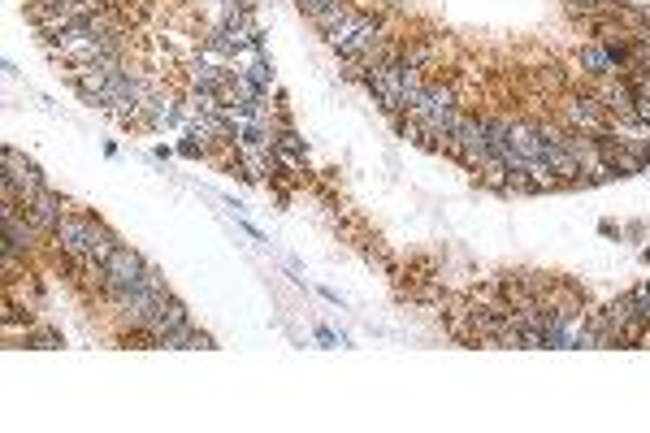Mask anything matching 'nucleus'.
<instances>
[{
  "mask_svg": "<svg viewBox=\"0 0 650 433\" xmlns=\"http://www.w3.org/2000/svg\"><path fill=\"white\" fill-rule=\"evenodd\" d=\"M559 126L564 130H577V135H607V126H611V113L603 109V100H594L590 91L585 96H568V100H559Z\"/></svg>",
  "mask_w": 650,
  "mask_h": 433,
  "instance_id": "obj_1",
  "label": "nucleus"
},
{
  "mask_svg": "<svg viewBox=\"0 0 650 433\" xmlns=\"http://www.w3.org/2000/svg\"><path fill=\"white\" fill-rule=\"evenodd\" d=\"M399 83H403V61L399 57H386V61H377L364 70V87L377 96V104L390 113V117H399Z\"/></svg>",
  "mask_w": 650,
  "mask_h": 433,
  "instance_id": "obj_2",
  "label": "nucleus"
},
{
  "mask_svg": "<svg viewBox=\"0 0 650 433\" xmlns=\"http://www.w3.org/2000/svg\"><path fill=\"white\" fill-rule=\"evenodd\" d=\"M0 174H9L13 182H18V200H22V204H31L35 195L48 187L44 174H39V165H35L26 152H18V148H5V152H0Z\"/></svg>",
  "mask_w": 650,
  "mask_h": 433,
  "instance_id": "obj_3",
  "label": "nucleus"
},
{
  "mask_svg": "<svg viewBox=\"0 0 650 433\" xmlns=\"http://www.w3.org/2000/svg\"><path fill=\"white\" fill-rule=\"evenodd\" d=\"M590 96L603 100V109L611 117H629L637 104V87L624 74H607V78H590Z\"/></svg>",
  "mask_w": 650,
  "mask_h": 433,
  "instance_id": "obj_4",
  "label": "nucleus"
},
{
  "mask_svg": "<svg viewBox=\"0 0 650 433\" xmlns=\"http://www.w3.org/2000/svg\"><path fill=\"white\" fill-rule=\"evenodd\" d=\"M65 208H70V204H65V200H61V195L52 191V187H44V191H39L31 204H22V213H26V221H31V226H35L39 234H57L61 217H65Z\"/></svg>",
  "mask_w": 650,
  "mask_h": 433,
  "instance_id": "obj_5",
  "label": "nucleus"
},
{
  "mask_svg": "<svg viewBox=\"0 0 650 433\" xmlns=\"http://www.w3.org/2000/svg\"><path fill=\"white\" fill-rule=\"evenodd\" d=\"M0 226H5V239L18 247V252H26V256H35V247H39V239H44V234H39L31 221H26V213H22V204H0Z\"/></svg>",
  "mask_w": 650,
  "mask_h": 433,
  "instance_id": "obj_6",
  "label": "nucleus"
},
{
  "mask_svg": "<svg viewBox=\"0 0 650 433\" xmlns=\"http://www.w3.org/2000/svg\"><path fill=\"white\" fill-rule=\"evenodd\" d=\"M460 109V91H455V83H429L425 96L408 109V122H425V117H438V113H451Z\"/></svg>",
  "mask_w": 650,
  "mask_h": 433,
  "instance_id": "obj_7",
  "label": "nucleus"
},
{
  "mask_svg": "<svg viewBox=\"0 0 650 433\" xmlns=\"http://www.w3.org/2000/svg\"><path fill=\"white\" fill-rule=\"evenodd\" d=\"M104 269H109V282H117V286H139L143 273H148V260H143L130 243H122L109 260H104Z\"/></svg>",
  "mask_w": 650,
  "mask_h": 433,
  "instance_id": "obj_8",
  "label": "nucleus"
},
{
  "mask_svg": "<svg viewBox=\"0 0 650 433\" xmlns=\"http://www.w3.org/2000/svg\"><path fill=\"white\" fill-rule=\"evenodd\" d=\"M187 321H191L187 304H182V299H174V295H165L161 304L152 308V317H148V325H143V330H152L156 338H165L169 330H178V325H187Z\"/></svg>",
  "mask_w": 650,
  "mask_h": 433,
  "instance_id": "obj_9",
  "label": "nucleus"
},
{
  "mask_svg": "<svg viewBox=\"0 0 650 433\" xmlns=\"http://www.w3.org/2000/svg\"><path fill=\"white\" fill-rule=\"evenodd\" d=\"M607 135L611 139H620L624 148H633V152H642L646 161H650V126L646 122H637V117H611V126H607Z\"/></svg>",
  "mask_w": 650,
  "mask_h": 433,
  "instance_id": "obj_10",
  "label": "nucleus"
},
{
  "mask_svg": "<svg viewBox=\"0 0 650 433\" xmlns=\"http://www.w3.org/2000/svg\"><path fill=\"white\" fill-rule=\"evenodd\" d=\"M5 308H13V312H26V317H39V286H35V278L31 273H22V278H13V282H5Z\"/></svg>",
  "mask_w": 650,
  "mask_h": 433,
  "instance_id": "obj_11",
  "label": "nucleus"
},
{
  "mask_svg": "<svg viewBox=\"0 0 650 433\" xmlns=\"http://www.w3.org/2000/svg\"><path fill=\"white\" fill-rule=\"evenodd\" d=\"M507 143H512L525 161H542V152H546V139H542V130L533 122H512L507 126Z\"/></svg>",
  "mask_w": 650,
  "mask_h": 433,
  "instance_id": "obj_12",
  "label": "nucleus"
},
{
  "mask_svg": "<svg viewBox=\"0 0 650 433\" xmlns=\"http://www.w3.org/2000/svg\"><path fill=\"white\" fill-rule=\"evenodd\" d=\"M226 78H230V70H217V65H208V61H200V57L187 65V87L221 91V87H226Z\"/></svg>",
  "mask_w": 650,
  "mask_h": 433,
  "instance_id": "obj_13",
  "label": "nucleus"
},
{
  "mask_svg": "<svg viewBox=\"0 0 650 433\" xmlns=\"http://www.w3.org/2000/svg\"><path fill=\"white\" fill-rule=\"evenodd\" d=\"M178 104H182L178 96H161V91H156V96L148 100V126H178V122H187Z\"/></svg>",
  "mask_w": 650,
  "mask_h": 433,
  "instance_id": "obj_14",
  "label": "nucleus"
},
{
  "mask_svg": "<svg viewBox=\"0 0 650 433\" xmlns=\"http://www.w3.org/2000/svg\"><path fill=\"white\" fill-rule=\"evenodd\" d=\"M425 70H412V65H403V83H399V113H408L416 100L425 96Z\"/></svg>",
  "mask_w": 650,
  "mask_h": 433,
  "instance_id": "obj_15",
  "label": "nucleus"
},
{
  "mask_svg": "<svg viewBox=\"0 0 650 433\" xmlns=\"http://www.w3.org/2000/svg\"><path fill=\"white\" fill-rule=\"evenodd\" d=\"M351 9H356V5H347V0H334V5H325V9L312 13V26H317L321 35H330L338 22H347V18H351Z\"/></svg>",
  "mask_w": 650,
  "mask_h": 433,
  "instance_id": "obj_16",
  "label": "nucleus"
},
{
  "mask_svg": "<svg viewBox=\"0 0 650 433\" xmlns=\"http://www.w3.org/2000/svg\"><path fill=\"white\" fill-rule=\"evenodd\" d=\"M364 18H369V13H364V9H351V18H347V22H338V26H334V31H330V35H325V44H330V48L338 52V48H343V44H347V39H351V35H356V31H360V26H364Z\"/></svg>",
  "mask_w": 650,
  "mask_h": 433,
  "instance_id": "obj_17",
  "label": "nucleus"
},
{
  "mask_svg": "<svg viewBox=\"0 0 650 433\" xmlns=\"http://www.w3.org/2000/svg\"><path fill=\"white\" fill-rule=\"evenodd\" d=\"M529 178H533V187H538V191H559V187H564L559 174L546 161H529Z\"/></svg>",
  "mask_w": 650,
  "mask_h": 433,
  "instance_id": "obj_18",
  "label": "nucleus"
},
{
  "mask_svg": "<svg viewBox=\"0 0 650 433\" xmlns=\"http://www.w3.org/2000/svg\"><path fill=\"white\" fill-rule=\"evenodd\" d=\"M607 317H611V325H616V330H620V325L629 321V317H637V308H633V291H624V295L611 299V304H607Z\"/></svg>",
  "mask_w": 650,
  "mask_h": 433,
  "instance_id": "obj_19",
  "label": "nucleus"
},
{
  "mask_svg": "<svg viewBox=\"0 0 650 433\" xmlns=\"http://www.w3.org/2000/svg\"><path fill=\"white\" fill-rule=\"evenodd\" d=\"M26 347H39V351H52V347H61V334L52 330V325H44V321H35L31 325V343Z\"/></svg>",
  "mask_w": 650,
  "mask_h": 433,
  "instance_id": "obj_20",
  "label": "nucleus"
},
{
  "mask_svg": "<svg viewBox=\"0 0 650 433\" xmlns=\"http://www.w3.org/2000/svg\"><path fill=\"white\" fill-rule=\"evenodd\" d=\"M564 13H572V18H611L598 0H564Z\"/></svg>",
  "mask_w": 650,
  "mask_h": 433,
  "instance_id": "obj_21",
  "label": "nucleus"
},
{
  "mask_svg": "<svg viewBox=\"0 0 650 433\" xmlns=\"http://www.w3.org/2000/svg\"><path fill=\"white\" fill-rule=\"evenodd\" d=\"M278 148H282V152H299V156L308 152V148H304V139H299V130H295L291 122L282 126V135H278Z\"/></svg>",
  "mask_w": 650,
  "mask_h": 433,
  "instance_id": "obj_22",
  "label": "nucleus"
},
{
  "mask_svg": "<svg viewBox=\"0 0 650 433\" xmlns=\"http://www.w3.org/2000/svg\"><path fill=\"white\" fill-rule=\"evenodd\" d=\"M633 308H637V317L650 321V282H637L633 286Z\"/></svg>",
  "mask_w": 650,
  "mask_h": 433,
  "instance_id": "obj_23",
  "label": "nucleus"
},
{
  "mask_svg": "<svg viewBox=\"0 0 650 433\" xmlns=\"http://www.w3.org/2000/svg\"><path fill=\"white\" fill-rule=\"evenodd\" d=\"M629 83L637 87V96H650V70H642V65H633L629 70Z\"/></svg>",
  "mask_w": 650,
  "mask_h": 433,
  "instance_id": "obj_24",
  "label": "nucleus"
},
{
  "mask_svg": "<svg viewBox=\"0 0 650 433\" xmlns=\"http://www.w3.org/2000/svg\"><path fill=\"white\" fill-rule=\"evenodd\" d=\"M633 117H637V122H646V126H650V96H637Z\"/></svg>",
  "mask_w": 650,
  "mask_h": 433,
  "instance_id": "obj_25",
  "label": "nucleus"
},
{
  "mask_svg": "<svg viewBox=\"0 0 650 433\" xmlns=\"http://www.w3.org/2000/svg\"><path fill=\"white\" fill-rule=\"evenodd\" d=\"M295 5H299V9H304V13H308V18H312V13H317V9H325V5H334V0H295Z\"/></svg>",
  "mask_w": 650,
  "mask_h": 433,
  "instance_id": "obj_26",
  "label": "nucleus"
},
{
  "mask_svg": "<svg viewBox=\"0 0 650 433\" xmlns=\"http://www.w3.org/2000/svg\"><path fill=\"white\" fill-rule=\"evenodd\" d=\"M637 65H642V70H650V48L646 44H637Z\"/></svg>",
  "mask_w": 650,
  "mask_h": 433,
  "instance_id": "obj_27",
  "label": "nucleus"
},
{
  "mask_svg": "<svg viewBox=\"0 0 650 433\" xmlns=\"http://www.w3.org/2000/svg\"><path fill=\"white\" fill-rule=\"evenodd\" d=\"M26 5H39V9H57V5H65V0H26Z\"/></svg>",
  "mask_w": 650,
  "mask_h": 433,
  "instance_id": "obj_28",
  "label": "nucleus"
},
{
  "mask_svg": "<svg viewBox=\"0 0 650 433\" xmlns=\"http://www.w3.org/2000/svg\"><path fill=\"white\" fill-rule=\"evenodd\" d=\"M633 39H637V44H646V48H650V26H642V31H633Z\"/></svg>",
  "mask_w": 650,
  "mask_h": 433,
  "instance_id": "obj_29",
  "label": "nucleus"
},
{
  "mask_svg": "<svg viewBox=\"0 0 650 433\" xmlns=\"http://www.w3.org/2000/svg\"><path fill=\"white\" fill-rule=\"evenodd\" d=\"M642 260H646V265H650V247H646V252H642Z\"/></svg>",
  "mask_w": 650,
  "mask_h": 433,
  "instance_id": "obj_30",
  "label": "nucleus"
},
{
  "mask_svg": "<svg viewBox=\"0 0 650 433\" xmlns=\"http://www.w3.org/2000/svg\"><path fill=\"white\" fill-rule=\"evenodd\" d=\"M646 26H650V13H646Z\"/></svg>",
  "mask_w": 650,
  "mask_h": 433,
  "instance_id": "obj_31",
  "label": "nucleus"
}]
</instances>
